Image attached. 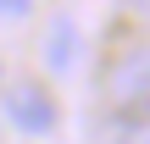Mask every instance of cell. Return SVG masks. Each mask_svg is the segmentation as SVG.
Masks as SVG:
<instances>
[{
  "label": "cell",
  "instance_id": "8992f818",
  "mask_svg": "<svg viewBox=\"0 0 150 144\" xmlns=\"http://www.w3.org/2000/svg\"><path fill=\"white\" fill-rule=\"evenodd\" d=\"M128 11H134L139 22H150V0H128Z\"/></svg>",
  "mask_w": 150,
  "mask_h": 144
},
{
  "label": "cell",
  "instance_id": "52a82bcc",
  "mask_svg": "<svg viewBox=\"0 0 150 144\" xmlns=\"http://www.w3.org/2000/svg\"><path fill=\"white\" fill-rule=\"evenodd\" d=\"M0 78H6V61H0Z\"/></svg>",
  "mask_w": 150,
  "mask_h": 144
},
{
  "label": "cell",
  "instance_id": "5b68a950",
  "mask_svg": "<svg viewBox=\"0 0 150 144\" xmlns=\"http://www.w3.org/2000/svg\"><path fill=\"white\" fill-rule=\"evenodd\" d=\"M33 11V0H0V22H22Z\"/></svg>",
  "mask_w": 150,
  "mask_h": 144
},
{
  "label": "cell",
  "instance_id": "277c9868",
  "mask_svg": "<svg viewBox=\"0 0 150 144\" xmlns=\"http://www.w3.org/2000/svg\"><path fill=\"white\" fill-rule=\"evenodd\" d=\"M117 144H150V111L139 117V122H128V133H122Z\"/></svg>",
  "mask_w": 150,
  "mask_h": 144
},
{
  "label": "cell",
  "instance_id": "3957f363",
  "mask_svg": "<svg viewBox=\"0 0 150 144\" xmlns=\"http://www.w3.org/2000/svg\"><path fill=\"white\" fill-rule=\"evenodd\" d=\"M78 67V22L72 17H56L45 28V72L50 78H67Z\"/></svg>",
  "mask_w": 150,
  "mask_h": 144
},
{
  "label": "cell",
  "instance_id": "7a4b0ae2",
  "mask_svg": "<svg viewBox=\"0 0 150 144\" xmlns=\"http://www.w3.org/2000/svg\"><path fill=\"white\" fill-rule=\"evenodd\" d=\"M6 122H11L17 133H33V139L56 133V100L45 94L39 78H22V83L6 89Z\"/></svg>",
  "mask_w": 150,
  "mask_h": 144
},
{
  "label": "cell",
  "instance_id": "6da1fadb",
  "mask_svg": "<svg viewBox=\"0 0 150 144\" xmlns=\"http://www.w3.org/2000/svg\"><path fill=\"white\" fill-rule=\"evenodd\" d=\"M106 100L111 105H150V39L128 44L106 67Z\"/></svg>",
  "mask_w": 150,
  "mask_h": 144
}]
</instances>
